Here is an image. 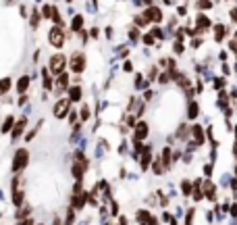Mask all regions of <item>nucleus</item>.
Returning a JSON list of instances; mask_svg holds the SVG:
<instances>
[{
    "mask_svg": "<svg viewBox=\"0 0 237 225\" xmlns=\"http://www.w3.org/2000/svg\"><path fill=\"white\" fill-rule=\"evenodd\" d=\"M214 33H216V40L221 42V40H223V35H225V29H223V27H216V29H214Z\"/></svg>",
    "mask_w": 237,
    "mask_h": 225,
    "instance_id": "nucleus-20",
    "label": "nucleus"
},
{
    "mask_svg": "<svg viewBox=\"0 0 237 225\" xmlns=\"http://www.w3.org/2000/svg\"><path fill=\"white\" fill-rule=\"evenodd\" d=\"M25 165H27V150H17L15 152V158H13V171L17 173V171H21Z\"/></svg>",
    "mask_w": 237,
    "mask_h": 225,
    "instance_id": "nucleus-3",
    "label": "nucleus"
},
{
    "mask_svg": "<svg viewBox=\"0 0 237 225\" xmlns=\"http://www.w3.org/2000/svg\"><path fill=\"white\" fill-rule=\"evenodd\" d=\"M25 129V119H21V121H17L15 123V129H13V140H17L19 138V133Z\"/></svg>",
    "mask_w": 237,
    "mask_h": 225,
    "instance_id": "nucleus-9",
    "label": "nucleus"
},
{
    "mask_svg": "<svg viewBox=\"0 0 237 225\" xmlns=\"http://www.w3.org/2000/svg\"><path fill=\"white\" fill-rule=\"evenodd\" d=\"M79 98H81V90H79V88H71V98H69V100H79Z\"/></svg>",
    "mask_w": 237,
    "mask_h": 225,
    "instance_id": "nucleus-16",
    "label": "nucleus"
},
{
    "mask_svg": "<svg viewBox=\"0 0 237 225\" xmlns=\"http://www.w3.org/2000/svg\"><path fill=\"white\" fill-rule=\"evenodd\" d=\"M181 188H183V194H189V192H191V188H189V184H187V181H183V184H181Z\"/></svg>",
    "mask_w": 237,
    "mask_h": 225,
    "instance_id": "nucleus-22",
    "label": "nucleus"
},
{
    "mask_svg": "<svg viewBox=\"0 0 237 225\" xmlns=\"http://www.w3.org/2000/svg\"><path fill=\"white\" fill-rule=\"evenodd\" d=\"M65 65H67L65 54H54V56H50V71H52L54 75H60V73H63Z\"/></svg>",
    "mask_w": 237,
    "mask_h": 225,
    "instance_id": "nucleus-2",
    "label": "nucleus"
},
{
    "mask_svg": "<svg viewBox=\"0 0 237 225\" xmlns=\"http://www.w3.org/2000/svg\"><path fill=\"white\" fill-rule=\"evenodd\" d=\"M54 15V8L52 6H44V17H52Z\"/></svg>",
    "mask_w": 237,
    "mask_h": 225,
    "instance_id": "nucleus-21",
    "label": "nucleus"
},
{
    "mask_svg": "<svg viewBox=\"0 0 237 225\" xmlns=\"http://www.w3.org/2000/svg\"><path fill=\"white\" fill-rule=\"evenodd\" d=\"M11 125H13V117H6V121L2 123V131H8V129H11Z\"/></svg>",
    "mask_w": 237,
    "mask_h": 225,
    "instance_id": "nucleus-18",
    "label": "nucleus"
},
{
    "mask_svg": "<svg viewBox=\"0 0 237 225\" xmlns=\"http://www.w3.org/2000/svg\"><path fill=\"white\" fill-rule=\"evenodd\" d=\"M67 82H69V75H67V73H60L58 82H56V92H58V94H60V92H65V88H67Z\"/></svg>",
    "mask_w": 237,
    "mask_h": 225,
    "instance_id": "nucleus-8",
    "label": "nucleus"
},
{
    "mask_svg": "<svg viewBox=\"0 0 237 225\" xmlns=\"http://www.w3.org/2000/svg\"><path fill=\"white\" fill-rule=\"evenodd\" d=\"M146 133H148V125H146V121L135 123V140H144Z\"/></svg>",
    "mask_w": 237,
    "mask_h": 225,
    "instance_id": "nucleus-6",
    "label": "nucleus"
},
{
    "mask_svg": "<svg viewBox=\"0 0 237 225\" xmlns=\"http://www.w3.org/2000/svg\"><path fill=\"white\" fill-rule=\"evenodd\" d=\"M27 86H29V77H21L19 82H17V92H27Z\"/></svg>",
    "mask_w": 237,
    "mask_h": 225,
    "instance_id": "nucleus-10",
    "label": "nucleus"
},
{
    "mask_svg": "<svg viewBox=\"0 0 237 225\" xmlns=\"http://www.w3.org/2000/svg\"><path fill=\"white\" fill-rule=\"evenodd\" d=\"M162 163H164V167H169V163H171V150L169 148H164V152H162Z\"/></svg>",
    "mask_w": 237,
    "mask_h": 225,
    "instance_id": "nucleus-13",
    "label": "nucleus"
},
{
    "mask_svg": "<svg viewBox=\"0 0 237 225\" xmlns=\"http://www.w3.org/2000/svg\"><path fill=\"white\" fill-rule=\"evenodd\" d=\"M198 8H202V11L210 8V0H198Z\"/></svg>",
    "mask_w": 237,
    "mask_h": 225,
    "instance_id": "nucleus-19",
    "label": "nucleus"
},
{
    "mask_svg": "<svg viewBox=\"0 0 237 225\" xmlns=\"http://www.w3.org/2000/svg\"><path fill=\"white\" fill-rule=\"evenodd\" d=\"M83 69H85V56L81 54V52H75V54L71 56V71L73 73H81Z\"/></svg>",
    "mask_w": 237,
    "mask_h": 225,
    "instance_id": "nucleus-4",
    "label": "nucleus"
},
{
    "mask_svg": "<svg viewBox=\"0 0 237 225\" xmlns=\"http://www.w3.org/2000/svg\"><path fill=\"white\" fill-rule=\"evenodd\" d=\"M196 115H198V104L191 102V104H189V111H187V117H189V119H194Z\"/></svg>",
    "mask_w": 237,
    "mask_h": 225,
    "instance_id": "nucleus-12",
    "label": "nucleus"
},
{
    "mask_svg": "<svg viewBox=\"0 0 237 225\" xmlns=\"http://www.w3.org/2000/svg\"><path fill=\"white\" fill-rule=\"evenodd\" d=\"M152 40H154V38H152V33H148L146 38H144V42H146V44H152Z\"/></svg>",
    "mask_w": 237,
    "mask_h": 225,
    "instance_id": "nucleus-24",
    "label": "nucleus"
},
{
    "mask_svg": "<svg viewBox=\"0 0 237 225\" xmlns=\"http://www.w3.org/2000/svg\"><path fill=\"white\" fill-rule=\"evenodd\" d=\"M8 88H11V79H8V77L0 79V94H6V92H8Z\"/></svg>",
    "mask_w": 237,
    "mask_h": 225,
    "instance_id": "nucleus-11",
    "label": "nucleus"
},
{
    "mask_svg": "<svg viewBox=\"0 0 237 225\" xmlns=\"http://www.w3.org/2000/svg\"><path fill=\"white\" fill-rule=\"evenodd\" d=\"M69 106H71V100H69V98L60 100V102L56 104V109H54V115H56V117H63V115L69 111Z\"/></svg>",
    "mask_w": 237,
    "mask_h": 225,
    "instance_id": "nucleus-5",
    "label": "nucleus"
},
{
    "mask_svg": "<svg viewBox=\"0 0 237 225\" xmlns=\"http://www.w3.org/2000/svg\"><path fill=\"white\" fill-rule=\"evenodd\" d=\"M31 25H33V27H38V25H40V15H38V11H33V15H31Z\"/></svg>",
    "mask_w": 237,
    "mask_h": 225,
    "instance_id": "nucleus-17",
    "label": "nucleus"
},
{
    "mask_svg": "<svg viewBox=\"0 0 237 225\" xmlns=\"http://www.w3.org/2000/svg\"><path fill=\"white\" fill-rule=\"evenodd\" d=\"M19 225H33V221H31V219H25V221H21Z\"/></svg>",
    "mask_w": 237,
    "mask_h": 225,
    "instance_id": "nucleus-25",
    "label": "nucleus"
},
{
    "mask_svg": "<svg viewBox=\"0 0 237 225\" xmlns=\"http://www.w3.org/2000/svg\"><path fill=\"white\" fill-rule=\"evenodd\" d=\"M152 19H154L156 23H158V21L162 19L160 11H158V8H154V6H152V8H148V11H146V21H152Z\"/></svg>",
    "mask_w": 237,
    "mask_h": 225,
    "instance_id": "nucleus-7",
    "label": "nucleus"
},
{
    "mask_svg": "<svg viewBox=\"0 0 237 225\" xmlns=\"http://www.w3.org/2000/svg\"><path fill=\"white\" fill-rule=\"evenodd\" d=\"M81 25H83V17L77 15L75 19H73V29H81Z\"/></svg>",
    "mask_w": 237,
    "mask_h": 225,
    "instance_id": "nucleus-15",
    "label": "nucleus"
},
{
    "mask_svg": "<svg viewBox=\"0 0 237 225\" xmlns=\"http://www.w3.org/2000/svg\"><path fill=\"white\" fill-rule=\"evenodd\" d=\"M194 138H196V142H204V131L200 127H194Z\"/></svg>",
    "mask_w": 237,
    "mask_h": 225,
    "instance_id": "nucleus-14",
    "label": "nucleus"
},
{
    "mask_svg": "<svg viewBox=\"0 0 237 225\" xmlns=\"http://www.w3.org/2000/svg\"><path fill=\"white\" fill-rule=\"evenodd\" d=\"M198 23H200V25H204V27H208V25H210V21L206 19V17H200V19H198Z\"/></svg>",
    "mask_w": 237,
    "mask_h": 225,
    "instance_id": "nucleus-23",
    "label": "nucleus"
},
{
    "mask_svg": "<svg viewBox=\"0 0 237 225\" xmlns=\"http://www.w3.org/2000/svg\"><path fill=\"white\" fill-rule=\"evenodd\" d=\"M48 42H50L54 48H60V46L65 44V33H63V29H60V27H52V29L48 31Z\"/></svg>",
    "mask_w": 237,
    "mask_h": 225,
    "instance_id": "nucleus-1",
    "label": "nucleus"
}]
</instances>
